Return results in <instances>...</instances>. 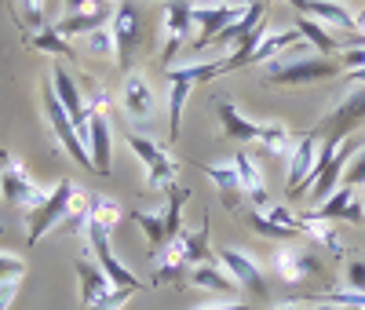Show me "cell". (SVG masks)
I'll use <instances>...</instances> for the list:
<instances>
[{
  "mask_svg": "<svg viewBox=\"0 0 365 310\" xmlns=\"http://www.w3.org/2000/svg\"><path fill=\"white\" fill-rule=\"evenodd\" d=\"M340 62L329 55H296V48H289L282 58H274L263 66V77L278 88H299V84H318V81H332L340 77Z\"/></svg>",
  "mask_w": 365,
  "mask_h": 310,
  "instance_id": "cell-1",
  "label": "cell"
},
{
  "mask_svg": "<svg viewBox=\"0 0 365 310\" xmlns=\"http://www.w3.org/2000/svg\"><path fill=\"white\" fill-rule=\"evenodd\" d=\"M110 95L99 88V84H91L88 88V103H84V113H88V157H91V172L96 175H110L113 172V132H110Z\"/></svg>",
  "mask_w": 365,
  "mask_h": 310,
  "instance_id": "cell-2",
  "label": "cell"
},
{
  "mask_svg": "<svg viewBox=\"0 0 365 310\" xmlns=\"http://www.w3.org/2000/svg\"><path fill=\"white\" fill-rule=\"evenodd\" d=\"M358 124H365V88H354L351 95L344 99V103H336L332 106L314 128H311V135L318 139V143H344Z\"/></svg>",
  "mask_w": 365,
  "mask_h": 310,
  "instance_id": "cell-3",
  "label": "cell"
},
{
  "mask_svg": "<svg viewBox=\"0 0 365 310\" xmlns=\"http://www.w3.org/2000/svg\"><path fill=\"white\" fill-rule=\"evenodd\" d=\"M73 190H77V186H73L70 179H63V182H55V186H51L44 201H37L34 208H29V219H26V227H29L26 244H29V248H37L41 237H44L51 227H58V223L66 219V208H70Z\"/></svg>",
  "mask_w": 365,
  "mask_h": 310,
  "instance_id": "cell-4",
  "label": "cell"
},
{
  "mask_svg": "<svg viewBox=\"0 0 365 310\" xmlns=\"http://www.w3.org/2000/svg\"><path fill=\"white\" fill-rule=\"evenodd\" d=\"M128 146H132V153L146 165V186L150 190H158V194H168L172 186L179 182L175 179V161L168 157V150L161 146V143H154V139H146V135H135V132H128Z\"/></svg>",
  "mask_w": 365,
  "mask_h": 310,
  "instance_id": "cell-5",
  "label": "cell"
},
{
  "mask_svg": "<svg viewBox=\"0 0 365 310\" xmlns=\"http://www.w3.org/2000/svg\"><path fill=\"white\" fill-rule=\"evenodd\" d=\"M84 237H88V248H91V256H96V263L103 267V274L113 281V289H135V292H143V289H146V281H139V277H135L125 263L117 259L113 244H110V230H106V227H99V223H91V219H88Z\"/></svg>",
  "mask_w": 365,
  "mask_h": 310,
  "instance_id": "cell-6",
  "label": "cell"
},
{
  "mask_svg": "<svg viewBox=\"0 0 365 310\" xmlns=\"http://www.w3.org/2000/svg\"><path fill=\"white\" fill-rule=\"evenodd\" d=\"M245 4L249 0H237V4H194L190 8V22L197 26V37L190 41V48L194 51H201V48H208V44H216V37L223 33V29L245 11Z\"/></svg>",
  "mask_w": 365,
  "mask_h": 310,
  "instance_id": "cell-7",
  "label": "cell"
},
{
  "mask_svg": "<svg viewBox=\"0 0 365 310\" xmlns=\"http://www.w3.org/2000/svg\"><path fill=\"white\" fill-rule=\"evenodd\" d=\"M318 146H322V143H318L311 132H303V135L296 139L292 153H289L285 190H289L292 201H296V197H307V190H311V179H314V168H318Z\"/></svg>",
  "mask_w": 365,
  "mask_h": 310,
  "instance_id": "cell-8",
  "label": "cell"
},
{
  "mask_svg": "<svg viewBox=\"0 0 365 310\" xmlns=\"http://www.w3.org/2000/svg\"><path fill=\"white\" fill-rule=\"evenodd\" d=\"M44 113H48V124H51V132H55V139L63 143V150L70 153V157L81 165V168H91V157H88V146H84V139L77 135V128H73V120H70V113L63 110V103L55 99V91H51V84H44Z\"/></svg>",
  "mask_w": 365,
  "mask_h": 310,
  "instance_id": "cell-9",
  "label": "cell"
},
{
  "mask_svg": "<svg viewBox=\"0 0 365 310\" xmlns=\"http://www.w3.org/2000/svg\"><path fill=\"white\" fill-rule=\"evenodd\" d=\"M190 0H168L165 4V19H161V41H165V48H161V70H168L172 66V58L179 55V48L190 41Z\"/></svg>",
  "mask_w": 365,
  "mask_h": 310,
  "instance_id": "cell-10",
  "label": "cell"
},
{
  "mask_svg": "<svg viewBox=\"0 0 365 310\" xmlns=\"http://www.w3.org/2000/svg\"><path fill=\"white\" fill-rule=\"evenodd\" d=\"M51 91H55V99L63 103V110L70 113V120H73V128H77V135L84 139L88 135V113H84V95H81V88H77V77L63 66V62H55L51 66ZM88 146V143H84Z\"/></svg>",
  "mask_w": 365,
  "mask_h": 310,
  "instance_id": "cell-11",
  "label": "cell"
},
{
  "mask_svg": "<svg viewBox=\"0 0 365 310\" xmlns=\"http://www.w3.org/2000/svg\"><path fill=\"white\" fill-rule=\"evenodd\" d=\"M110 29H113V41H117V66L128 73L132 70V55L139 48V11L128 4V0H120V4H117Z\"/></svg>",
  "mask_w": 365,
  "mask_h": 310,
  "instance_id": "cell-12",
  "label": "cell"
},
{
  "mask_svg": "<svg viewBox=\"0 0 365 310\" xmlns=\"http://www.w3.org/2000/svg\"><path fill=\"white\" fill-rule=\"evenodd\" d=\"M0 197H4L8 205H19V208H34V205L44 201L48 194L34 182V175H29V172L11 157L8 168H4V175H0Z\"/></svg>",
  "mask_w": 365,
  "mask_h": 310,
  "instance_id": "cell-13",
  "label": "cell"
},
{
  "mask_svg": "<svg viewBox=\"0 0 365 310\" xmlns=\"http://www.w3.org/2000/svg\"><path fill=\"white\" fill-rule=\"evenodd\" d=\"M113 11H117V4H96V8H84V11H73V15H63L51 29L58 37H66L70 44H73V37H88V33H96V29H103V26H110L113 22Z\"/></svg>",
  "mask_w": 365,
  "mask_h": 310,
  "instance_id": "cell-14",
  "label": "cell"
},
{
  "mask_svg": "<svg viewBox=\"0 0 365 310\" xmlns=\"http://www.w3.org/2000/svg\"><path fill=\"white\" fill-rule=\"evenodd\" d=\"M314 219H325V223H336V219H347V223H365V197H358L354 186H340L332 197H325L318 208H307Z\"/></svg>",
  "mask_w": 365,
  "mask_h": 310,
  "instance_id": "cell-15",
  "label": "cell"
},
{
  "mask_svg": "<svg viewBox=\"0 0 365 310\" xmlns=\"http://www.w3.org/2000/svg\"><path fill=\"white\" fill-rule=\"evenodd\" d=\"M230 165H234V172H237L241 194H245V201L252 205V212H267L274 201H270V194H267V182H263V172H259V165L249 157V150H237Z\"/></svg>",
  "mask_w": 365,
  "mask_h": 310,
  "instance_id": "cell-16",
  "label": "cell"
},
{
  "mask_svg": "<svg viewBox=\"0 0 365 310\" xmlns=\"http://www.w3.org/2000/svg\"><path fill=\"white\" fill-rule=\"evenodd\" d=\"M220 263H223V270L234 277V281L241 289H249L256 299L267 296V281H263V274H259V267H256V259L249 252H241V248H220Z\"/></svg>",
  "mask_w": 365,
  "mask_h": 310,
  "instance_id": "cell-17",
  "label": "cell"
},
{
  "mask_svg": "<svg viewBox=\"0 0 365 310\" xmlns=\"http://www.w3.org/2000/svg\"><path fill=\"white\" fill-rule=\"evenodd\" d=\"M73 270H77V285H81V310L96 306L99 299H106L113 292V281L103 274V267L91 259V256H77L73 259Z\"/></svg>",
  "mask_w": 365,
  "mask_h": 310,
  "instance_id": "cell-18",
  "label": "cell"
},
{
  "mask_svg": "<svg viewBox=\"0 0 365 310\" xmlns=\"http://www.w3.org/2000/svg\"><path fill=\"white\" fill-rule=\"evenodd\" d=\"M274 274H278V281L282 285H303L307 281V274H318L322 263L307 252H296V248H278L274 252Z\"/></svg>",
  "mask_w": 365,
  "mask_h": 310,
  "instance_id": "cell-19",
  "label": "cell"
},
{
  "mask_svg": "<svg viewBox=\"0 0 365 310\" xmlns=\"http://www.w3.org/2000/svg\"><path fill=\"white\" fill-rule=\"evenodd\" d=\"M296 44H303V33L296 26H285V29H270L267 26V33L259 37V44H256V51L249 55V66H267V62H274V58H282L289 48H296Z\"/></svg>",
  "mask_w": 365,
  "mask_h": 310,
  "instance_id": "cell-20",
  "label": "cell"
},
{
  "mask_svg": "<svg viewBox=\"0 0 365 310\" xmlns=\"http://www.w3.org/2000/svg\"><path fill=\"white\" fill-rule=\"evenodd\" d=\"M120 103H125L128 117L150 120V117H154V106H158V95H154V88L146 84V77L128 73V77H125V88H120Z\"/></svg>",
  "mask_w": 365,
  "mask_h": 310,
  "instance_id": "cell-21",
  "label": "cell"
},
{
  "mask_svg": "<svg viewBox=\"0 0 365 310\" xmlns=\"http://www.w3.org/2000/svg\"><path fill=\"white\" fill-rule=\"evenodd\" d=\"M216 113H220V128H223V135L230 139V143H259V120H252V117H245L234 103H220L216 106Z\"/></svg>",
  "mask_w": 365,
  "mask_h": 310,
  "instance_id": "cell-22",
  "label": "cell"
},
{
  "mask_svg": "<svg viewBox=\"0 0 365 310\" xmlns=\"http://www.w3.org/2000/svg\"><path fill=\"white\" fill-rule=\"evenodd\" d=\"M263 15H267V0H252V4H245V11H241V15L223 29V33L216 37V44H223V48L234 44V48H237L249 33H256V29L263 26Z\"/></svg>",
  "mask_w": 365,
  "mask_h": 310,
  "instance_id": "cell-23",
  "label": "cell"
},
{
  "mask_svg": "<svg viewBox=\"0 0 365 310\" xmlns=\"http://www.w3.org/2000/svg\"><path fill=\"white\" fill-rule=\"evenodd\" d=\"M132 223L146 234V248H150V256H158L161 248L172 241V234H168V215H161V212H143V208H132Z\"/></svg>",
  "mask_w": 365,
  "mask_h": 310,
  "instance_id": "cell-24",
  "label": "cell"
},
{
  "mask_svg": "<svg viewBox=\"0 0 365 310\" xmlns=\"http://www.w3.org/2000/svg\"><path fill=\"white\" fill-rule=\"evenodd\" d=\"M187 285H194V289H212V292H223V296L237 292V281L223 270V263H201V267H190Z\"/></svg>",
  "mask_w": 365,
  "mask_h": 310,
  "instance_id": "cell-25",
  "label": "cell"
},
{
  "mask_svg": "<svg viewBox=\"0 0 365 310\" xmlns=\"http://www.w3.org/2000/svg\"><path fill=\"white\" fill-rule=\"evenodd\" d=\"M299 234H307V241L322 244L325 252H332V256H344V244H340L336 230H332V223H325V219H314V215H311L307 208L299 212Z\"/></svg>",
  "mask_w": 365,
  "mask_h": 310,
  "instance_id": "cell-26",
  "label": "cell"
},
{
  "mask_svg": "<svg viewBox=\"0 0 365 310\" xmlns=\"http://www.w3.org/2000/svg\"><path fill=\"white\" fill-rule=\"evenodd\" d=\"M223 73V62L220 58H208V62H187V66H168L165 81H187V84H208Z\"/></svg>",
  "mask_w": 365,
  "mask_h": 310,
  "instance_id": "cell-27",
  "label": "cell"
},
{
  "mask_svg": "<svg viewBox=\"0 0 365 310\" xmlns=\"http://www.w3.org/2000/svg\"><path fill=\"white\" fill-rule=\"evenodd\" d=\"M201 172L212 179V186L223 194V201H227V208L234 212L237 208V201L245 197L241 194V182H237V172H234V165H201Z\"/></svg>",
  "mask_w": 365,
  "mask_h": 310,
  "instance_id": "cell-28",
  "label": "cell"
},
{
  "mask_svg": "<svg viewBox=\"0 0 365 310\" xmlns=\"http://www.w3.org/2000/svg\"><path fill=\"white\" fill-rule=\"evenodd\" d=\"M259 146L270 153V157H289L292 146H296V139H292V132H289V124L267 120V124H259Z\"/></svg>",
  "mask_w": 365,
  "mask_h": 310,
  "instance_id": "cell-29",
  "label": "cell"
},
{
  "mask_svg": "<svg viewBox=\"0 0 365 310\" xmlns=\"http://www.w3.org/2000/svg\"><path fill=\"white\" fill-rule=\"evenodd\" d=\"M26 44H29V48H37V51H44V55H51V58H77V55H73V44H70L66 37H58L51 26L26 33Z\"/></svg>",
  "mask_w": 365,
  "mask_h": 310,
  "instance_id": "cell-30",
  "label": "cell"
},
{
  "mask_svg": "<svg viewBox=\"0 0 365 310\" xmlns=\"http://www.w3.org/2000/svg\"><path fill=\"white\" fill-rule=\"evenodd\" d=\"M296 29L303 33V41L314 48V55H336V51H340L336 33H329V26H322V22H314V19H299Z\"/></svg>",
  "mask_w": 365,
  "mask_h": 310,
  "instance_id": "cell-31",
  "label": "cell"
},
{
  "mask_svg": "<svg viewBox=\"0 0 365 310\" xmlns=\"http://www.w3.org/2000/svg\"><path fill=\"white\" fill-rule=\"evenodd\" d=\"M168 88H172V99H168V143H175L179 132H182V110H187V99H190L194 84L168 81Z\"/></svg>",
  "mask_w": 365,
  "mask_h": 310,
  "instance_id": "cell-32",
  "label": "cell"
},
{
  "mask_svg": "<svg viewBox=\"0 0 365 310\" xmlns=\"http://www.w3.org/2000/svg\"><path fill=\"white\" fill-rule=\"evenodd\" d=\"M187 234V252H190V267H201V263H220V252H212V244H208V215L201 219V227L190 234V230H182Z\"/></svg>",
  "mask_w": 365,
  "mask_h": 310,
  "instance_id": "cell-33",
  "label": "cell"
},
{
  "mask_svg": "<svg viewBox=\"0 0 365 310\" xmlns=\"http://www.w3.org/2000/svg\"><path fill=\"white\" fill-rule=\"evenodd\" d=\"M88 219L91 223H99L106 230H113L120 223V205L113 197H91V212H88Z\"/></svg>",
  "mask_w": 365,
  "mask_h": 310,
  "instance_id": "cell-34",
  "label": "cell"
},
{
  "mask_svg": "<svg viewBox=\"0 0 365 310\" xmlns=\"http://www.w3.org/2000/svg\"><path fill=\"white\" fill-rule=\"evenodd\" d=\"M15 15L22 19V26L34 33V29H44V11H48V0H11Z\"/></svg>",
  "mask_w": 365,
  "mask_h": 310,
  "instance_id": "cell-35",
  "label": "cell"
},
{
  "mask_svg": "<svg viewBox=\"0 0 365 310\" xmlns=\"http://www.w3.org/2000/svg\"><path fill=\"white\" fill-rule=\"evenodd\" d=\"M88 212H91V197L81 190H73V197H70V208H66V219H63V227H70V230H84L88 227Z\"/></svg>",
  "mask_w": 365,
  "mask_h": 310,
  "instance_id": "cell-36",
  "label": "cell"
},
{
  "mask_svg": "<svg viewBox=\"0 0 365 310\" xmlns=\"http://www.w3.org/2000/svg\"><path fill=\"white\" fill-rule=\"evenodd\" d=\"M249 223H252V230H256L259 237H270V241H292V237H296V234H292V230H285L282 223L267 219L263 212H252V215H249Z\"/></svg>",
  "mask_w": 365,
  "mask_h": 310,
  "instance_id": "cell-37",
  "label": "cell"
},
{
  "mask_svg": "<svg viewBox=\"0 0 365 310\" xmlns=\"http://www.w3.org/2000/svg\"><path fill=\"white\" fill-rule=\"evenodd\" d=\"M88 48L96 51V55H113V62H117V41H113V29L110 26L96 29V33H88Z\"/></svg>",
  "mask_w": 365,
  "mask_h": 310,
  "instance_id": "cell-38",
  "label": "cell"
},
{
  "mask_svg": "<svg viewBox=\"0 0 365 310\" xmlns=\"http://www.w3.org/2000/svg\"><path fill=\"white\" fill-rule=\"evenodd\" d=\"M344 186H354V190H361V186H365V143H361V150L351 157V165L344 172Z\"/></svg>",
  "mask_w": 365,
  "mask_h": 310,
  "instance_id": "cell-39",
  "label": "cell"
},
{
  "mask_svg": "<svg viewBox=\"0 0 365 310\" xmlns=\"http://www.w3.org/2000/svg\"><path fill=\"white\" fill-rule=\"evenodd\" d=\"M132 296H135V289H113L106 299H99L96 306H88V310H120V306H125Z\"/></svg>",
  "mask_w": 365,
  "mask_h": 310,
  "instance_id": "cell-40",
  "label": "cell"
},
{
  "mask_svg": "<svg viewBox=\"0 0 365 310\" xmlns=\"http://www.w3.org/2000/svg\"><path fill=\"white\" fill-rule=\"evenodd\" d=\"M22 274H26V263L22 259L0 252V277H19V281H22Z\"/></svg>",
  "mask_w": 365,
  "mask_h": 310,
  "instance_id": "cell-41",
  "label": "cell"
},
{
  "mask_svg": "<svg viewBox=\"0 0 365 310\" xmlns=\"http://www.w3.org/2000/svg\"><path fill=\"white\" fill-rule=\"evenodd\" d=\"M347 281H351V289H354V292H365V259L347 263Z\"/></svg>",
  "mask_w": 365,
  "mask_h": 310,
  "instance_id": "cell-42",
  "label": "cell"
},
{
  "mask_svg": "<svg viewBox=\"0 0 365 310\" xmlns=\"http://www.w3.org/2000/svg\"><path fill=\"white\" fill-rule=\"evenodd\" d=\"M197 310H249V303H241V299H220V303H208V306H197Z\"/></svg>",
  "mask_w": 365,
  "mask_h": 310,
  "instance_id": "cell-43",
  "label": "cell"
},
{
  "mask_svg": "<svg viewBox=\"0 0 365 310\" xmlns=\"http://www.w3.org/2000/svg\"><path fill=\"white\" fill-rule=\"evenodd\" d=\"M347 81H354V84H361L365 88V70H351V73H344Z\"/></svg>",
  "mask_w": 365,
  "mask_h": 310,
  "instance_id": "cell-44",
  "label": "cell"
},
{
  "mask_svg": "<svg viewBox=\"0 0 365 310\" xmlns=\"http://www.w3.org/2000/svg\"><path fill=\"white\" fill-rule=\"evenodd\" d=\"M8 161H11V153H8V150H0V175H4V168H8Z\"/></svg>",
  "mask_w": 365,
  "mask_h": 310,
  "instance_id": "cell-45",
  "label": "cell"
},
{
  "mask_svg": "<svg viewBox=\"0 0 365 310\" xmlns=\"http://www.w3.org/2000/svg\"><path fill=\"white\" fill-rule=\"evenodd\" d=\"M285 4H289V8H296V11L303 15V8H307V0H285Z\"/></svg>",
  "mask_w": 365,
  "mask_h": 310,
  "instance_id": "cell-46",
  "label": "cell"
},
{
  "mask_svg": "<svg viewBox=\"0 0 365 310\" xmlns=\"http://www.w3.org/2000/svg\"><path fill=\"white\" fill-rule=\"evenodd\" d=\"M270 310H303V303H282V306H270Z\"/></svg>",
  "mask_w": 365,
  "mask_h": 310,
  "instance_id": "cell-47",
  "label": "cell"
},
{
  "mask_svg": "<svg viewBox=\"0 0 365 310\" xmlns=\"http://www.w3.org/2000/svg\"><path fill=\"white\" fill-rule=\"evenodd\" d=\"M314 310H344V306H332V303H314Z\"/></svg>",
  "mask_w": 365,
  "mask_h": 310,
  "instance_id": "cell-48",
  "label": "cell"
},
{
  "mask_svg": "<svg viewBox=\"0 0 365 310\" xmlns=\"http://www.w3.org/2000/svg\"><path fill=\"white\" fill-rule=\"evenodd\" d=\"M208 4H237V0H208Z\"/></svg>",
  "mask_w": 365,
  "mask_h": 310,
  "instance_id": "cell-49",
  "label": "cell"
},
{
  "mask_svg": "<svg viewBox=\"0 0 365 310\" xmlns=\"http://www.w3.org/2000/svg\"><path fill=\"white\" fill-rule=\"evenodd\" d=\"M354 310H365V306H354Z\"/></svg>",
  "mask_w": 365,
  "mask_h": 310,
  "instance_id": "cell-50",
  "label": "cell"
}]
</instances>
